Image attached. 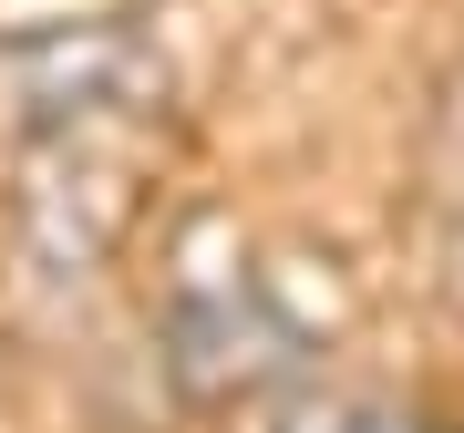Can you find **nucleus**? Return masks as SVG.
<instances>
[{"label": "nucleus", "instance_id": "nucleus-2", "mask_svg": "<svg viewBox=\"0 0 464 433\" xmlns=\"http://www.w3.org/2000/svg\"><path fill=\"white\" fill-rule=\"evenodd\" d=\"M268 433H454V423L413 413V402H382V392H299Z\"/></svg>", "mask_w": 464, "mask_h": 433}, {"label": "nucleus", "instance_id": "nucleus-1", "mask_svg": "<svg viewBox=\"0 0 464 433\" xmlns=\"http://www.w3.org/2000/svg\"><path fill=\"white\" fill-rule=\"evenodd\" d=\"M310 320L258 279L248 258H186L155 310V361L186 413H258L310 382Z\"/></svg>", "mask_w": 464, "mask_h": 433}]
</instances>
